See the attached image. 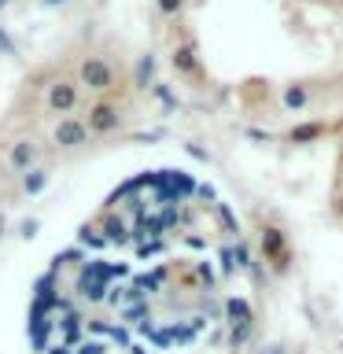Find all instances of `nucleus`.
I'll return each instance as SVG.
<instances>
[{
    "instance_id": "1",
    "label": "nucleus",
    "mask_w": 343,
    "mask_h": 354,
    "mask_svg": "<svg viewBox=\"0 0 343 354\" xmlns=\"http://www.w3.org/2000/svg\"><path fill=\"white\" fill-rule=\"evenodd\" d=\"M332 214H336V221H343V144L336 151V170H332Z\"/></svg>"
}]
</instances>
